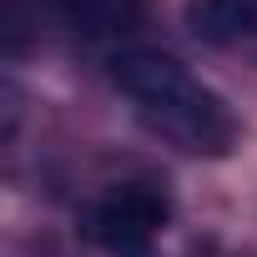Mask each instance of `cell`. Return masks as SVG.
Wrapping results in <instances>:
<instances>
[{
  "mask_svg": "<svg viewBox=\"0 0 257 257\" xmlns=\"http://www.w3.org/2000/svg\"><path fill=\"white\" fill-rule=\"evenodd\" d=\"M86 227H91V237H96L106 252H116V257H142V252L157 242V232L167 227V197L152 192V187H142V182L111 187V192L91 207Z\"/></svg>",
  "mask_w": 257,
  "mask_h": 257,
  "instance_id": "obj_2",
  "label": "cell"
},
{
  "mask_svg": "<svg viewBox=\"0 0 257 257\" xmlns=\"http://www.w3.org/2000/svg\"><path fill=\"white\" fill-rule=\"evenodd\" d=\"M111 81L182 152H192V157H227L232 152V142H237L232 106L207 81H197L177 56H167V51H121L111 61Z\"/></svg>",
  "mask_w": 257,
  "mask_h": 257,
  "instance_id": "obj_1",
  "label": "cell"
},
{
  "mask_svg": "<svg viewBox=\"0 0 257 257\" xmlns=\"http://www.w3.org/2000/svg\"><path fill=\"white\" fill-rule=\"evenodd\" d=\"M187 26L212 46H232L257 36V0H187Z\"/></svg>",
  "mask_w": 257,
  "mask_h": 257,
  "instance_id": "obj_3",
  "label": "cell"
},
{
  "mask_svg": "<svg viewBox=\"0 0 257 257\" xmlns=\"http://www.w3.org/2000/svg\"><path fill=\"white\" fill-rule=\"evenodd\" d=\"M61 11L81 36H121L142 21V0H61Z\"/></svg>",
  "mask_w": 257,
  "mask_h": 257,
  "instance_id": "obj_4",
  "label": "cell"
}]
</instances>
